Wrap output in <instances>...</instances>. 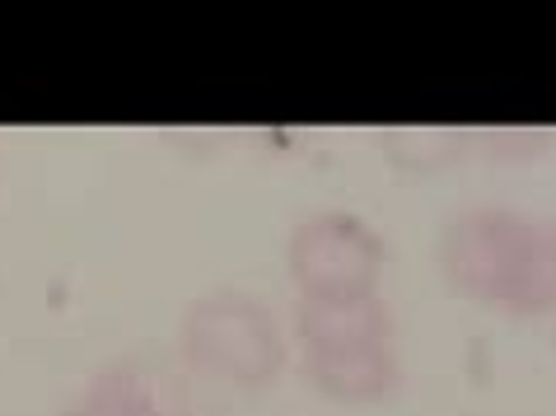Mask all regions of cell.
I'll use <instances>...</instances> for the list:
<instances>
[{
  "label": "cell",
  "mask_w": 556,
  "mask_h": 416,
  "mask_svg": "<svg viewBox=\"0 0 556 416\" xmlns=\"http://www.w3.org/2000/svg\"><path fill=\"white\" fill-rule=\"evenodd\" d=\"M383 160L403 178H435L477 150L472 127H389L379 136Z\"/></svg>",
  "instance_id": "cell-6"
},
{
  "label": "cell",
  "mask_w": 556,
  "mask_h": 416,
  "mask_svg": "<svg viewBox=\"0 0 556 416\" xmlns=\"http://www.w3.org/2000/svg\"><path fill=\"white\" fill-rule=\"evenodd\" d=\"M61 416H164V412L146 383H136L131 369H113V375L89 383Z\"/></svg>",
  "instance_id": "cell-7"
},
{
  "label": "cell",
  "mask_w": 556,
  "mask_h": 416,
  "mask_svg": "<svg viewBox=\"0 0 556 416\" xmlns=\"http://www.w3.org/2000/svg\"><path fill=\"white\" fill-rule=\"evenodd\" d=\"M397 337V318L379 290L369 295H314L295 300V342L300 351H342L379 346Z\"/></svg>",
  "instance_id": "cell-5"
},
{
  "label": "cell",
  "mask_w": 556,
  "mask_h": 416,
  "mask_svg": "<svg viewBox=\"0 0 556 416\" xmlns=\"http://www.w3.org/2000/svg\"><path fill=\"white\" fill-rule=\"evenodd\" d=\"M435 267L454 295L543 318L556 310V243L552 225L509 206H463L435 239Z\"/></svg>",
  "instance_id": "cell-1"
},
{
  "label": "cell",
  "mask_w": 556,
  "mask_h": 416,
  "mask_svg": "<svg viewBox=\"0 0 556 416\" xmlns=\"http://www.w3.org/2000/svg\"><path fill=\"white\" fill-rule=\"evenodd\" d=\"M552 243H556V225H552Z\"/></svg>",
  "instance_id": "cell-8"
},
{
  "label": "cell",
  "mask_w": 556,
  "mask_h": 416,
  "mask_svg": "<svg viewBox=\"0 0 556 416\" xmlns=\"http://www.w3.org/2000/svg\"><path fill=\"white\" fill-rule=\"evenodd\" d=\"M389 267V243L355 211H314L286 235V276L300 300L369 295Z\"/></svg>",
  "instance_id": "cell-3"
},
{
  "label": "cell",
  "mask_w": 556,
  "mask_h": 416,
  "mask_svg": "<svg viewBox=\"0 0 556 416\" xmlns=\"http://www.w3.org/2000/svg\"><path fill=\"white\" fill-rule=\"evenodd\" d=\"M178 351L192 369L235 383V389H271L290 365V342L267 300L239 286L202 290L178 318Z\"/></svg>",
  "instance_id": "cell-2"
},
{
  "label": "cell",
  "mask_w": 556,
  "mask_h": 416,
  "mask_svg": "<svg viewBox=\"0 0 556 416\" xmlns=\"http://www.w3.org/2000/svg\"><path fill=\"white\" fill-rule=\"evenodd\" d=\"M300 375L318 398L337 407H379L403 389V356H397V342L300 351Z\"/></svg>",
  "instance_id": "cell-4"
}]
</instances>
